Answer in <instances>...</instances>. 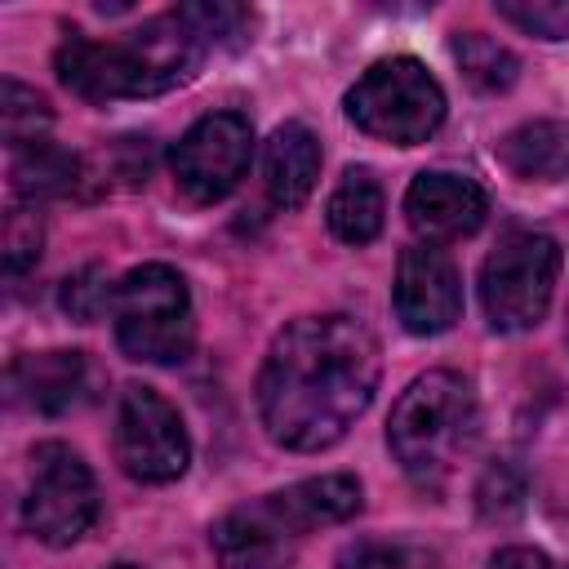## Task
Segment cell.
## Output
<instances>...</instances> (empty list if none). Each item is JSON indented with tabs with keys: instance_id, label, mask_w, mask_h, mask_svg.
<instances>
[{
	"instance_id": "7a4b0ae2",
	"label": "cell",
	"mask_w": 569,
	"mask_h": 569,
	"mask_svg": "<svg viewBox=\"0 0 569 569\" xmlns=\"http://www.w3.org/2000/svg\"><path fill=\"white\" fill-rule=\"evenodd\" d=\"M209 44L213 40L200 31L191 9L182 4L164 18L142 22L138 31L120 36V40L67 36L53 67H58V80L89 102L156 98V93L191 80V71L200 67Z\"/></svg>"
},
{
	"instance_id": "ac0fdd59",
	"label": "cell",
	"mask_w": 569,
	"mask_h": 569,
	"mask_svg": "<svg viewBox=\"0 0 569 569\" xmlns=\"http://www.w3.org/2000/svg\"><path fill=\"white\" fill-rule=\"evenodd\" d=\"M453 58H458L462 76H467L480 93H498V89H507V84L516 80V71H520L516 53H511L507 44H498L493 36H480V31H462V36H453Z\"/></svg>"
},
{
	"instance_id": "8fae6325",
	"label": "cell",
	"mask_w": 569,
	"mask_h": 569,
	"mask_svg": "<svg viewBox=\"0 0 569 569\" xmlns=\"http://www.w3.org/2000/svg\"><path fill=\"white\" fill-rule=\"evenodd\" d=\"M396 316L409 333H445L462 316V280L445 249L409 244L396 262Z\"/></svg>"
},
{
	"instance_id": "ba28073f",
	"label": "cell",
	"mask_w": 569,
	"mask_h": 569,
	"mask_svg": "<svg viewBox=\"0 0 569 569\" xmlns=\"http://www.w3.org/2000/svg\"><path fill=\"white\" fill-rule=\"evenodd\" d=\"M98 520V485L84 458L62 445L44 440L31 449V485L22 498V525L44 547H71Z\"/></svg>"
},
{
	"instance_id": "30bf717a",
	"label": "cell",
	"mask_w": 569,
	"mask_h": 569,
	"mask_svg": "<svg viewBox=\"0 0 569 569\" xmlns=\"http://www.w3.org/2000/svg\"><path fill=\"white\" fill-rule=\"evenodd\" d=\"M249 156H253L249 120L236 116V111H213L178 138L169 164H173V178H178L187 200L213 204V200H222L240 187V178L249 169Z\"/></svg>"
},
{
	"instance_id": "ffe728a7",
	"label": "cell",
	"mask_w": 569,
	"mask_h": 569,
	"mask_svg": "<svg viewBox=\"0 0 569 569\" xmlns=\"http://www.w3.org/2000/svg\"><path fill=\"white\" fill-rule=\"evenodd\" d=\"M40 240H44V222L36 204H13L4 213V271L22 276L27 267L40 262Z\"/></svg>"
},
{
	"instance_id": "e0dca14e",
	"label": "cell",
	"mask_w": 569,
	"mask_h": 569,
	"mask_svg": "<svg viewBox=\"0 0 569 569\" xmlns=\"http://www.w3.org/2000/svg\"><path fill=\"white\" fill-rule=\"evenodd\" d=\"M13 187L22 200H44V196H71L80 187V156L53 147L49 138L13 156Z\"/></svg>"
},
{
	"instance_id": "cb8c5ba5",
	"label": "cell",
	"mask_w": 569,
	"mask_h": 569,
	"mask_svg": "<svg viewBox=\"0 0 569 569\" xmlns=\"http://www.w3.org/2000/svg\"><path fill=\"white\" fill-rule=\"evenodd\" d=\"M507 467H489L485 485H480V511L485 516H507L520 507V485H507Z\"/></svg>"
},
{
	"instance_id": "484cf974",
	"label": "cell",
	"mask_w": 569,
	"mask_h": 569,
	"mask_svg": "<svg viewBox=\"0 0 569 569\" xmlns=\"http://www.w3.org/2000/svg\"><path fill=\"white\" fill-rule=\"evenodd\" d=\"M111 569H138V565H111Z\"/></svg>"
},
{
	"instance_id": "8992f818",
	"label": "cell",
	"mask_w": 569,
	"mask_h": 569,
	"mask_svg": "<svg viewBox=\"0 0 569 569\" xmlns=\"http://www.w3.org/2000/svg\"><path fill=\"white\" fill-rule=\"evenodd\" d=\"M347 116L369 138L413 147L427 142L445 120V89L418 58L373 62L347 93Z\"/></svg>"
},
{
	"instance_id": "6da1fadb",
	"label": "cell",
	"mask_w": 569,
	"mask_h": 569,
	"mask_svg": "<svg viewBox=\"0 0 569 569\" xmlns=\"http://www.w3.org/2000/svg\"><path fill=\"white\" fill-rule=\"evenodd\" d=\"M378 391V342L342 311L284 325L258 373V418L280 449L316 453L347 436Z\"/></svg>"
},
{
	"instance_id": "44dd1931",
	"label": "cell",
	"mask_w": 569,
	"mask_h": 569,
	"mask_svg": "<svg viewBox=\"0 0 569 569\" xmlns=\"http://www.w3.org/2000/svg\"><path fill=\"white\" fill-rule=\"evenodd\" d=\"M498 13L529 36L569 40V0H498Z\"/></svg>"
},
{
	"instance_id": "277c9868",
	"label": "cell",
	"mask_w": 569,
	"mask_h": 569,
	"mask_svg": "<svg viewBox=\"0 0 569 569\" xmlns=\"http://www.w3.org/2000/svg\"><path fill=\"white\" fill-rule=\"evenodd\" d=\"M476 391L462 373L431 369L396 400L387 422V445L405 476L422 489H445L458 462L476 445Z\"/></svg>"
},
{
	"instance_id": "4fadbf2b",
	"label": "cell",
	"mask_w": 569,
	"mask_h": 569,
	"mask_svg": "<svg viewBox=\"0 0 569 569\" xmlns=\"http://www.w3.org/2000/svg\"><path fill=\"white\" fill-rule=\"evenodd\" d=\"M9 387L36 413H67L89 396V360L80 351L18 356L9 369Z\"/></svg>"
},
{
	"instance_id": "7c38bea8",
	"label": "cell",
	"mask_w": 569,
	"mask_h": 569,
	"mask_svg": "<svg viewBox=\"0 0 569 569\" xmlns=\"http://www.w3.org/2000/svg\"><path fill=\"white\" fill-rule=\"evenodd\" d=\"M489 213L480 182L462 173H418L405 191V218L427 244L471 236Z\"/></svg>"
},
{
	"instance_id": "9a60e30c",
	"label": "cell",
	"mask_w": 569,
	"mask_h": 569,
	"mask_svg": "<svg viewBox=\"0 0 569 569\" xmlns=\"http://www.w3.org/2000/svg\"><path fill=\"white\" fill-rule=\"evenodd\" d=\"M498 160L529 182H556L569 173V124L560 120H529L498 142Z\"/></svg>"
},
{
	"instance_id": "d6986e66",
	"label": "cell",
	"mask_w": 569,
	"mask_h": 569,
	"mask_svg": "<svg viewBox=\"0 0 569 569\" xmlns=\"http://www.w3.org/2000/svg\"><path fill=\"white\" fill-rule=\"evenodd\" d=\"M0 129H4V142L13 151H27L36 142H44L49 133V107L36 89L18 84V80H4L0 89Z\"/></svg>"
},
{
	"instance_id": "603a6c76",
	"label": "cell",
	"mask_w": 569,
	"mask_h": 569,
	"mask_svg": "<svg viewBox=\"0 0 569 569\" xmlns=\"http://www.w3.org/2000/svg\"><path fill=\"white\" fill-rule=\"evenodd\" d=\"M342 569H440V560L427 547H409V542H369L342 556Z\"/></svg>"
},
{
	"instance_id": "52a82bcc",
	"label": "cell",
	"mask_w": 569,
	"mask_h": 569,
	"mask_svg": "<svg viewBox=\"0 0 569 569\" xmlns=\"http://www.w3.org/2000/svg\"><path fill=\"white\" fill-rule=\"evenodd\" d=\"M560 244L542 231H511L480 267V302L493 329L520 333L533 329L556 293Z\"/></svg>"
},
{
	"instance_id": "9c48e42d",
	"label": "cell",
	"mask_w": 569,
	"mask_h": 569,
	"mask_svg": "<svg viewBox=\"0 0 569 569\" xmlns=\"http://www.w3.org/2000/svg\"><path fill=\"white\" fill-rule=\"evenodd\" d=\"M116 462L142 485H169L191 462V440L178 409L151 387H124L116 409Z\"/></svg>"
},
{
	"instance_id": "2e32d148",
	"label": "cell",
	"mask_w": 569,
	"mask_h": 569,
	"mask_svg": "<svg viewBox=\"0 0 569 569\" xmlns=\"http://www.w3.org/2000/svg\"><path fill=\"white\" fill-rule=\"evenodd\" d=\"M329 231L342 244H369L382 231V187L373 182L369 169H347L342 182L329 196Z\"/></svg>"
},
{
	"instance_id": "7402d4cb",
	"label": "cell",
	"mask_w": 569,
	"mask_h": 569,
	"mask_svg": "<svg viewBox=\"0 0 569 569\" xmlns=\"http://www.w3.org/2000/svg\"><path fill=\"white\" fill-rule=\"evenodd\" d=\"M111 302H116V284L107 280V271L102 267H84V271H76L67 284H62V311L71 316V320H98L102 311H111Z\"/></svg>"
},
{
	"instance_id": "3957f363",
	"label": "cell",
	"mask_w": 569,
	"mask_h": 569,
	"mask_svg": "<svg viewBox=\"0 0 569 569\" xmlns=\"http://www.w3.org/2000/svg\"><path fill=\"white\" fill-rule=\"evenodd\" d=\"M360 511V480L356 476H311L262 502L227 511L209 542L218 569H284L298 556V542L325 525H342Z\"/></svg>"
},
{
	"instance_id": "5b68a950",
	"label": "cell",
	"mask_w": 569,
	"mask_h": 569,
	"mask_svg": "<svg viewBox=\"0 0 569 569\" xmlns=\"http://www.w3.org/2000/svg\"><path fill=\"white\" fill-rule=\"evenodd\" d=\"M111 320H116V342L129 360L178 365L191 356L196 342L191 293L182 276L164 262H142L116 284Z\"/></svg>"
},
{
	"instance_id": "5bb4252c",
	"label": "cell",
	"mask_w": 569,
	"mask_h": 569,
	"mask_svg": "<svg viewBox=\"0 0 569 569\" xmlns=\"http://www.w3.org/2000/svg\"><path fill=\"white\" fill-rule=\"evenodd\" d=\"M320 178V142L307 124H280L262 156V182L276 209H298Z\"/></svg>"
},
{
	"instance_id": "d4e9b609",
	"label": "cell",
	"mask_w": 569,
	"mask_h": 569,
	"mask_svg": "<svg viewBox=\"0 0 569 569\" xmlns=\"http://www.w3.org/2000/svg\"><path fill=\"white\" fill-rule=\"evenodd\" d=\"M489 569H551V560L538 551V547H502Z\"/></svg>"
}]
</instances>
